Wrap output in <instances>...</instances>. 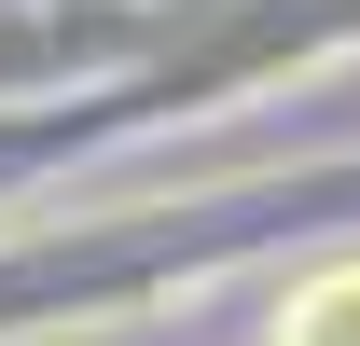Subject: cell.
Listing matches in <instances>:
<instances>
[{"instance_id": "obj_1", "label": "cell", "mask_w": 360, "mask_h": 346, "mask_svg": "<svg viewBox=\"0 0 360 346\" xmlns=\"http://www.w3.org/2000/svg\"><path fill=\"white\" fill-rule=\"evenodd\" d=\"M277 346H360V263H347V277H319V291L291 305V333H277Z\"/></svg>"}]
</instances>
